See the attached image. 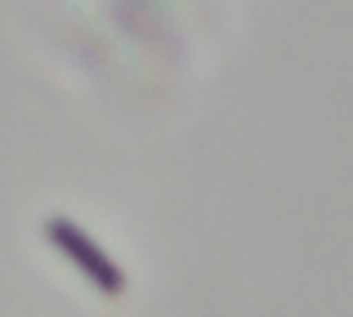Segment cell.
<instances>
[{"instance_id":"6da1fadb","label":"cell","mask_w":353,"mask_h":317,"mask_svg":"<svg viewBox=\"0 0 353 317\" xmlns=\"http://www.w3.org/2000/svg\"><path fill=\"white\" fill-rule=\"evenodd\" d=\"M45 237L54 241V250H59V255H68L72 264L81 268V277H85L94 291H103V295H121V291H125V273H121L112 259L99 250V241L85 237V232H81L72 219L54 214V219L45 223Z\"/></svg>"}]
</instances>
